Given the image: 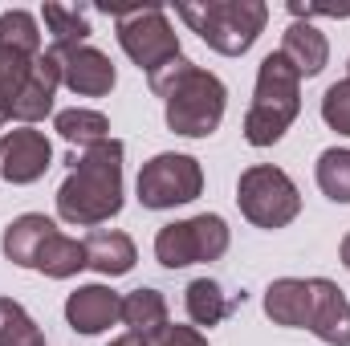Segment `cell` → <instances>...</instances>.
I'll return each mask as SVG.
<instances>
[{
	"label": "cell",
	"instance_id": "6da1fadb",
	"mask_svg": "<svg viewBox=\"0 0 350 346\" xmlns=\"http://www.w3.org/2000/svg\"><path fill=\"white\" fill-rule=\"evenodd\" d=\"M62 86V62L41 49V29L33 12L8 8L0 16V122H41L53 110Z\"/></svg>",
	"mask_w": 350,
	"mask_h": 346
},
{
	"label": "cell",
	"instance_id": "7a4b0ae2",
	"mask_svg": "<svg viewBox=\"0 0 350 346\" xmlns=\"http://www.w3.org/2000/svg\"><path fill=\"white\" fill-rule=\"evenodd\" d=\"M74 168L57 187V212L70 224H102L122 212V143L106 139L70 159Z\"/></svg>",
	"mask_w": 350,
	"mask_h": 346
},
{
	"label": "cell",
	"instance_id": "3957f363",
	"mask_svg": "<svg viewBox=\"0 0 350 346\" xmlns=\"http://www.w3.org/2000/svg\"><path fill=\"white\" fill-rule=\"evenodd\" d=\"M147 82H151V90L163 98V106H167V127H172L175 135H183V139H208V135L220 127L224 102H228L224 82H220L216 74L191 66L183 53H179L175 62H167V66H159Z\"/></svg>",
	"mask_w": 350,
	"mask_h": 346
},
{
	"label": "cell",
	"instance_id": "277c9868",
	"mask_svg": "<svg viewBox=\"0 0 350 346\" xmlns=\"http://www.w3.org/2000/svg\"><path fill=\"white\" fill-rule=\"evenodd\" d=\"M4 257L21 269H37L45 277H74L86 269V245L70 241L49 216L25 212L4 228Z\"/></svg>",
	"mask_w": 350,
	"mask_h": 346
},
{
	"label": "cell",
	"instance_id": "5b68a950",
	"mask_svg": "<svg viewBox=\"0 0 350 346\" xmlns=\"http://www.w3.org/2000/svg\"><path fill=\"white\" fill-rule=\"evenodd\" d=\"M175 12L187 21L191 33H200L204 45H212L224 57L249 53L269 21V8L261 0H183L175 4Z\"/></svg>",
	"mask_w": 350,
	"mask_h": 346
},
{
	"label": "cell",
	"instance_id": "8992f818",
	"mask_svg": "<svg viewBox=\"0 0 350 346\" xmlns=\"http://www.w3.org/2000/svg\"><path fill=\"white\" fill-rule=\"evenodd\" d=\"M297 110H301V74L281 53H269L257 70L253 106L245 114V139L253 147H273L289 131Z\"/></svg>",
	"mask_w": 350,
	"mask_h": 346
},
{
	"label": "cell",
	"instance_id": "52a82bcc",
	"mask_svg": "<svg viewBox=\"0 0 350 346\" xmlns=\"http://www.w3.org/2000/svg\"><path fill=\"white\" fill-rule=\"evenodd\" d=\"M118 25V45L126 49V57L151 78L159 66H167L179 57V37H175L172 21L159 4L147 8H114L110 12Z\"/></svg>",
	"mask_w": 350,
	"mask_h": 346
},
{
	"label": "cell",
	"instance_id": "ba28073f",
	"mask_svg": "<svg viewBox=\"0 0 350 346\" xmlns=\"http://www.w3.org/2000/svg\"><path fill=\"white\" fill-rule=\"evenodd\" d=\"M237 204L257 228H285L301 212V196H297L293 179L281 168H269V163H257V168L241 172Z\"/></svg>",
	"mask_w": 350,
	"mask_h": 346
},
{
	"label": "cell",
	"instance_id": "9c48e42d",
	"mask_svg": "<svg viewBox=\"0 0 350 346\" xmlns=\"http://www.w3.org/2000/svg\"><path fill=\"white\" fill-rule=\"evenodd\" d=\"M228 249V224L220 216H191L159 228L155 237V257L167 269H183V265H200V261H216Z\"/></svg>",
	"mask_w": 350,
	"mask_h": 346
},
{
	"label": "cell",
	"instance_id": "30bf717a",
	"mask_svg": "<svg viewBox=\"0 0 350 346\" xmlns=\"http://www.w3.org/2000/svg\"><path fill=\"white\" fill-rule=\"evenodd\" d=\"M204 191V172L191 155H155L151 163H143L139 172V200L143 208H175V204H191Z\"/></svg>",
	"mask_w": 350,
	"mask_h": 346
},
{
	"label": "cell",
	"instance_id": "8fae6325",
	"mask_svg": "<svg viewBox=\"0 0 350 346\" xmlns=\"http://www.w3.org/2000/svg\"><path fill=\"white\" fill-rule=\"evenodd\" d=\"M49 159H53V147L41 131L33 127H16V131H4L0 135V175L8 183H33L49 172Z\"/></svg>",
	"mask_w": 350,
	"mask_h": 346
},
{
	"label": "cell",
	"instance_id": "7c38bea8",
	"mask_svg": "<svg viewBox=\"0 0 350 346\" xmlns=\"http://www.w3.org/2000/svg\"><path fill=\"white\" fill-rule=\"evenodd\" d=\"M62 62V86H70L82 98H102L114 90V66L102 49L94 45H74V49H53Z\"/></svg>",
	"mask_w": 350,
	"mask_h": 346
},
{
	"label": "cell",
	"instance_id": "4fadbf2b",
	"mask_svg": "<svg viewBox=\"0 0 350 346\" xmlns=\"http://www.w3.org/2000/svg\"><path fill=\"white\" fill-rule=\"evenodd\" d=\"M310 289H314V306H310V322L306 330H314L322 343L330 346H350V302L347 293L326 281V277H310Z\"/></svg>",
	"mask_w": 350,
	"mask_h": 346
},
{
	"label": "cell",
	"instance_id": "5bb4252c",
	"mask_svg": "<svg viewBox=\"0 0 350 346\" xmlns=\"http://www.w3.org/2000/svg\"><path fill=\"white\" fill-rule=\"evenodd\" d=\"M122 318V297L110 285H82L66 297V322L78 334H98Z\"/></svg>",
	"mask_w": 350,
	"mask_h": 346
},
{
	"label": "cell",
	"instance_id": "9a60e30c",
	"mask_svg": "<svg viewBox=\"0 0 350 346\" xmlns=\"http://www.w3.org/2000/svg\"><path fill=\"white\" fill-rule=\"evenodd\" d=\"M281 57H285L301 78H314V74L326 70V62H330V45H326V37H322L310 21H293V25L285 29Z\"/></svg>",
	"mask_w": 350,
	"mask_h": 346
},
{
	"label": "cell",
	"instance_id": "2e32d148",
	"mask_svg": "<svg viewBox=\"0 0 350 346\" xmlns=\"http://www.w3.org/2000/svg\"><path fill=\"white\" fill-rule=\"evenodd\" d=\"M310 306H314V289L301 277H281V281H273L265 289V314L277 326H306Z\"/></svg>",
	"mask_w": 350,
	"mask_h": 346
},
{
	"label": "cell",
	"instance_id": "e0dca14e",
	"mask_svg": "<svg viewBox=\"0 0 350 346\" xmlns=\"http://www.w3.org/2000/svg\"><path fill=\"white\" fill-rule=\"evenodd\" d=\"M82 245H86V269H98L102 277H122L135 269V241L118 228H98Z\"/></svg>",
	"mask_w": 350,
	"mask_h": 346
},
{
	"label": "cell",
	"instance_id": "ac0fdd59",
	"mask_svg": "<svg viewBox=\"0 0 350 346\" xmlns=\"http://www.w3.org/2000/svg\"><path fill=\"white\" fill-rule=\"evenodd\" d=\"M241 302H245V293H224L212 277H196L183 289V306H187V314H191L196 326H220Z\"/></svg>",
	"mask_w": 350,
	"mask_h": 346
},
{
	"label": "cell",
	"instance_id": "d6986e66",
	"mask_svg": "<svg viewBox=\"0 0 350 346\" xmlns=\"http://www.w3.org/2000/svg\"><path fill=\"white\" fill-rule=\"evenodd\" d=\"M122 322L131 326V334H143V338H159L172 322H167V302L159 289H135L122 297Z\"/></svg>",
	"mask_w": 350,
	"mask_h": 346
},
{
	"label": "cell",
	"instance_id": "ffe728a7",
	"mask_svg": "<svg viewBox=\"0 0 350 346\" xmlns=\"http://www.w3.org/2000/svg\"><path fill=\"white\" fill-rule=\"evenodd\" d=\"M57 135L66 139V143H74V147H94V143H106L110 139V122H106V114H98V110H62L57 114Z\"/></svg>",
	"mask_w": 350,
	"mask_h": 346
},
{
	"label": "cell",
	"instance_id": "44dd1931",
	"mask_svg": "<svg viewBox=\"0 0 350 346\" xmlns=\"http://www.w3.org/2000/svg\"><path fill=\"white\" fill-rule=\"evenodd\" d=\"M45 25H49L53 49H74V45H86V37H90L86 8H70V4H45Z\"/></svg>",
	"mask_w": 350,
	"mask_h": 346
},
{
	"label": "cell",
	"instance_id": "7402d4cb",
	"mask_svg": "<svg viewBox=\"0 0 350 346\" xmlns=\"http://www.w3.org/2000/svg\"><path fill=\"white\" fill-rule=\"evenodd\" d=\"M0 346H45V334L37 330V322L12 297H0Z\"/></svg>",
	"mask_w": 350,
	"mask_h": 346
},
{
	"label": "cell",
	"instance_id": "603a6c76",
	"mask_svg": "<svg viewBox=\"0 0 350 346\" xmlns=\"http://www.w3.org/2000/svg\"><path fill=\"white\" fill-rule=\"evenodd\" d=\"M318 187L334 200V204H350V151H322L318 159Z\"/></svg>",
	"mask_w": 350,
	"mask_h": 346
},
{
	"label": "cell",
	"instance_id": "cb8c5ba5",
	"mask_svg": "<svg viewBox=\"0 0 350 346\" xmlns=\"http://www.w3.org/2000/svg\"><path fill=\"white\" fill-rule=\"evenodd\" d=\"M322 118L338 131V135H350V78L347 82H334L322 98Z\"/></svg>",
	"mask_w": 350,
	"mask_h": 346
},
{
	"label": "cell",
	"instance_id": "d4e9b609",
	"mask_svg": "<svg viewBox=\"0 0 350 346\" xmlns=\"http://www.w3.org/2000/svg\"><path fill=\"white\" fill-rule=\"evenodd\" d=\"M155 346H208V338L200 334V330H191V326H167Z\"/></svg>",
	"mask_w": 350,
	"mask_h": 346
},
{
	"label": "cell",
	"instance_id": "484cf974",
	"mask_svg": "<svg viewBox=\"0 0 350 346\" xmlns=\"http://www.w3.org/2000/svg\"><path fill=\"white\" fill-rule=\"evenodd\" d=\"M110 346H155L151 338H143V334H122V338H114Z\"/></svg>",
	"mask_w": 350,
	"mask_h": 346
},
{
	"label": "cell",
	"instance_id": "4316f807",
	"mask_svg": "<svg viewBox=\"0 0 350 346\" xmlns=\"http://www.w3.org/2000/svg\"><path fill=\"white\" fill-rule=\"evenodd\" d=\"M342 265L350 269V232H347V241H342Z\"/></svg>",
	"mask_w": 350,
	"mask_h": 346
},
{
	"label": "cell",
	"instance_id": "83f0119b",
	"mask_svg": "<svg viewBox=\"0 0 350 346\" xmlns=\"http://www.w3.org/2000/svg\"><path fill=\"white\" fill-rule=\"evenodd\" d=\"M0 127H4V122H0Z\"/></svg>",
	"mask_w": 350,
	"mask_h": 346
}]
</instances>
